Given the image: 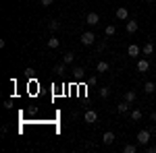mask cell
<instances>
[{"label":"cell","instance_id":"6da1fadb","mask_svg":"<svg viewBox=\"0 0 156 153\" xmlns=\"http://www.w3.org/2000/svg\"><path fill=\"white\" fill-rule=\"evenodd\" d=\"M79 42H81L83 46H92V44H96V33H92V31H83V33L79 35Z\"/></svg>","mask_w":156,"mask_h":153},{"label":"cell","instance_id":"7a4b0ae2","mask_svg":"<svg viewBox=\"0 0 156 153\" xmlns=\"http://www.w3.org/2000/svg\"><path fill=\"white\" fill-rule=\"evenodd\" d=\"M150 137H152V132H150V130H140V132H137V137H135V139H137V145L146 147V145L150 143Z\"/></svg>","mask_w":156,"mask_h":153},{"label":"cell","instance_id":"3957f363","mask_svg":"<svg viewBox=\"0 0 156 153\" xmlns=\"http://www.w3.org/2000/svg\"><path fill=\"white\" fill-rule=\"evenodd\" d=\"M83 120L87 122V124H96L98 122V112L96 110H87V112L83 114Z\"/></svg>","mask_w":156,"mask_h":153},{"label":"cell","instance_id":"277c9868","mask_svg":"<svg viewBox=\"0 0 156 153\" xmlns=\"http://www.w3.org/2000/svg\"><path fill=\"white\" fill-rule=\"evenodd\" d=\"M85 23L90 25V27L98 25V23H100V17H98V12H87V17H85Z\"/></svg>","mask_w":156,"mask_h":153},{"label":"cell","instance_id":"5b68a950","mask_svg":"<svg viewBox=\"0 0 156 153\" xmlns=\"http://www.w3.org/2000/svg\"><path fill=\"white\" fill-rule=\"evenodd\" d=\"M125 29H127V33H135V31L140 29V23H137V21H133V19H127Z\"/></svg>","mask_w":156,"mask_h":153},{"label":"cell","instance_id":"8992f818","mask_svg":"<svg viewBox=\"0 0 156 153\" xmlns=\"http://www.w3.org/2000/svg\"><path fill=\"white\" fill-rule=\"evenodd\" d=\"M127 54H129V58H135V56H140V54H142V48L135 46V44H131V46L127 48Z\"/></svg>","mask_w":156,"mask_h":153},{"label":"cell","instance_id":"52a82bcc","mask_svg":"<svg viewBox=\"0 0 156 153\" xmlns=\"http://www.w3.org/2000/svg\"><path fill=\"white\" fill-rule=\"evenodd\" d=\"M129 106H131V104L123 99V101H119V104H117V112H119V114H129Z\"/></svg>","mask_w":156,"mask_h":153},{"label":"cell","instance_id":"ba28073f","mask_svg":"<svg viewBox=\"0 0 156 153\" xmlns=\"http://www.w3.org/2000/svg\"><path fill=\"white\" fill-rule=\"evenodd\" d=\"M117 19H119V21H127V19H129V11H127L125 6H119V8H117Z\"/></svg>","mask_w":156,"mask_h":153},{"label":"cell","instance_id":"9c48e42d","mask_svg":"<svg viewBox=\"0 0 156 153\" xmlns=\"http://www.w3.org/2000/svg\"><path fill=\"white\" fill-rule=\"evenodd\" d=\"M115 139H117V137H115V132H110V130H106V132L102 135V143H104V145H112Z\"/></svg>","mask_w":156,"mask_h":153},{"label":"cell","instance_id":"30bf717a","mask_svg":"<svg viewBox=\"0 0 156 153\" xmlns=\"http://www.w3.org/2000/svg\"><path fill=\"white\" fill-rule=\"evenodd\" d=\"M137 71H140V72H148V71H150V62H148V58L137 60Z\"/></svg>","mask_w":156,"mask_h":153},{"label":"cell","instance_id":"8fae6325","mask_svg":"<svg viewBox=\"0 0 156 153\" xmlns=\"http://www.w3.org/2000/svg\"><path fill=\"white\" fill-rule=\"evenodd\" d=\"M46 46L50 48V50H56V48L60 46V39L56 35H52V37H48V42H46Z\"/></svg>","mask_w":156,"mask_h":153},{"label":"cell","instance_id":"7c38bea8","mask_svg":"<svg viewBox=\"0 0 156 153\" xmlns=\"http://www.w3.org/2000/svg\"><path fill=\"white\" fill-rule=\"evenodd\" d=\"M108 68H110V64H108L106 60H100L96 64V72H108Z\"/></svg>","mask_w":156,"mask_h":153},{"label":"cell","instance_id":"4fadbf2b","mask_svg":"<svg viewBox=\"0 0 156 153\" xmlns=\"http://www.w3.org/2000/svg\"><path fill=\"white\" fill-rule=\"evenodd\" d=\"M152 52H154V44H152V42L144 44V48H142V54H144V56H150Z\"/></svg>","mask_w":156,"mask_h":153},{"label":"cell","instance_id":"5bb4252c","mask_svg":"<svg viewBox=\"0 0 156 153\" xmlns=\"http://www.w3.org/2000/svg\"><path fill=\"white\" fill-rule=\"evenodd\" d=\"M123 99H125V101H129V104H133V101L137 99V95H135V91H131V89H129V91H125Z\"/></svg>","mask_w":156,"mask_h":153},{"label":"cell","instance_id":"9a60e30c","mask_svg":"<svg viewBox=\"0 0 156 153\" xmlns=\"http://www.w3.org/2000/svg\"><path fill=\"white\" fill-rule=\"evenodd\" d=\"M48 29L52 31V33H56V31L60 29V23H58V21H54V19H52V21H48Z\"/></svg>","mask_w":156,"mask_h":153},{"label":"cell","instance_id":"2e32d148","mask_svg":"<svg viewBox=\"0 0 156 153\" xmlns=\"http://www.w3.org/2000/svg\"><path fill=\"white\" fill-rule=\"evenodd\" d=\"M144 91H146V93H154V91H156V85H154L152 81H146V85H144Z\"/></svg>","mask_w":156,"mask_h":153},{"label":"cell","instance_id":"e0dca14e","mask_svg":"<svg viewBox=\"0 0 156 153\" xmlns=\"http://www.w3.org/2000/svg\"><path fill=\"white\" fill-rule=\"evenodd\" d=\"M142 116H144V114H142V110H131V120H133V122H140Z\"/></svg>","mask_w":156,"mask_h":153},{"label":"cell","instance_id":"ac0fdd59","mask_svg":"<svg viewBox=\"0 0 156 153\" xmlns=\"http://www.w3.org/2000/svg\"><path fill=\"white\" fill-rule=\"evenodd\" d=\"M65 71H67V62H60V64L54 66V72H56V75H62Z\"/></svg>","mask_w":156,"mask_h":153},{"label":"cell","instance_id":"d6986e66","mask_svg":"<svg viewBox=\"0 0 156 153\" xmlns=\"http://www.w3.org/2000/svg\"><path fill=\"white\" fill-rule=\"evenodd\" d=\"M123 151H125V153H135V151H137V145H133V143H127V145L123 147Z\"/></svg>","mask_w":156,"mask_h":153},{"label":"cell","instance_id":"ffe728a7","mask_svg":"<svg viewBox=\"0 0 156 153\" xmlns=\"http://www.w3.org/2000/svg\"><path fill=\"white\" fill-rule=\"evenodd\" d=\"M104 33H106V37L115 35V33H117V27H115V25H106V29H104Z\"/></svg>","mask_w":156,"mask_h":153},{"label":"cell","instance_id":"44dd1931","mask_svg":"<svg viewBox=\"0 0 156 153\" xmlns=\"http://www.w3.org/2000/svg\"><path fill=\"white\" fill-rule=\"evenodd\" d=\"M71 72H73V77H77V79H81V77H83V72H85V71H83V68H81V66H75V68H73Z\"/></svg>","mask_w":156,"mask_h":153},{"label":"cell","instance_id":"7402d4cb","mask_svg":"<svg viewBox=\"0 0 156 153\" xmlns=\"http://www.w3.org/2000/svg\"><path fill=\"white\" fill-rule=\"evenodd\" d=\"M98 93H100L102 99H106L108 95H110V87H100V91H98Z\"/></svg>","mask_w":156,"mask_h":153},{"label":"cell","instance_id":"603a6c76","mask_svg":"<svg viewBox=\"0 0 156 153\" xmlns=\"http://www.w3.org/2000/svg\"><path fill=\"white\" fill-rule=\"evenodd\" d=\"M73 60H75V54H73V52H67V54L62 56V62H67V64H71Z\"/></svg>","mask_w":156,"mask_h":153},{"label":"cell","instance_id":"cb8c5ba5","mask_svg":"<svg viewBox=\"0 0 156 153\" xmlns=\"http://www.w3.org/2000/svg\"><path fill=\"white\" fill-rule=\"evenodd\" d=\"M146 151L148 153H156V147L154 145H146Z\"/></svg>","mask_w":156,"mask_h":153},{"label":"cell","instance_id":"d4e9b609","mask_svg":"<svg viewBox=\"0 0 156 153\" xmlns=\"http://www.w3.org/2000/svg\"><path fill=\"white\" fill-rule=\"evenodd\" d=\"M40 2H42V6H50V4H52L54 0H40Z\"/></svg>","mask_w":156,"mask_h":153},{"label":"cell","instance_id":"484cf974","mask_svg":"<svg viewBox=\"0 0 156 153\" xmlns=\"http://www.w3.org/2000/svg\"><path fill=\"white\" fill-rule=\"evenodd\" d=\"M4 108H6V110H11V108H12V101H11V99H6V101H4Z\"/></svg>","mask_w":156,"mask_h":153},{"label":"cell","instance_id":"4316f807","mask_svg":"<svg viewBox=\"0 0 156 153\" xmlns=\"http://www.w3.org/2000/svg\"><path fill=\"white\" fill-rule=\"evenodd\" d=\"M104 48H106V44H98V46H96V50H98V52H102Z\"/></svg>","mask_w":156,"mask_h":153},{"label":"cell","instance_id":"83f0119b","mask_svg":"<svg viewBox=\"0 0 156 153\" xmlns=\"http://www.w3.org/2000/svg\"><path fill=\"white\" fill-rule=\"evenodd\" d=\"M150 120H152V122H156V112H152V114H150Z\"/></svg>","mask_w":156,"mask_h":153},{"label":"cell","instance_id":"f1b7e54d","mask_svg":"<svg viewBox=\"0 0 156 153\" xmlns=\"http://www.w3.org/2000/svg\"><path fill=\"white\" fill-rule=\"evenodd\" d=\"M148 2H150V4H154V2H156V0H148Z\"/></svg>","mask_w":156,"mask_h":153},{"label":"cell","instance_id":"f546056e","mask_svg":"<svg viewBox=\"0 0 156 153\" xmlns=\"http://www.w3.org/2000/svg\"><path fill=\"white\" fill-rule=\"evenodd\" d=\"M104 2H106V0H104Z\"/></svg>","mask_w":156,"mask_h":153}]
</instances>
